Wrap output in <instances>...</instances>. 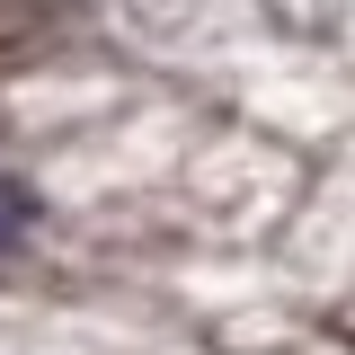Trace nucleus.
<instances>
[{
	"instance_id": "1",
	"label": "nucleus",
	"mask_w": 355,
	"mask_h": 355,
	"mask_svg": "<svg viewBox=\"0 0 355 355\" xmlns=\"http://www.w3.org/2000/svg\"><path fill=\"white\" fill-rule=\"evenodd\" d=\"M18 214H27V205H18V187H9V178H0V240H9V231H18Z\"/></svg>"
}]
</instances>
